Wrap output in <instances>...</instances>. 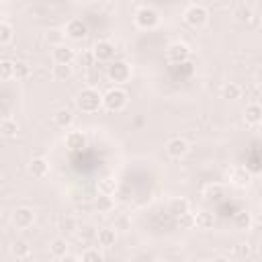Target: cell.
Masks as SVG:
<instances>
[{
	"label": "cell",
	"mask_w": 262,
	"mask_h": 262,
	"mask_svg": "<svg viewBox=\"0 0 262 262\" xmlns=\"http://www.w3.org/2000/svg\"><path fill=\"white\" fill-rule=\"evenodd\" d=\"M76 106H78V111H82V113H86V115H94V113H98L100 108H104V98H102V94L98 92V88L86 86V88H82V90L76 94Z\"/></svg>",
	"instance_id": "cell-1"
},
{
	"label": "cell",
	"mask_w": 262,
	"mask_h": 262,
	"mask_svg": "<svg viewBox=\"0 0 262 262\" xmlns=\"http://www.w3.org/2000/svg\"><path fill=\"white\" fill-rule=\"evenodd\" d=\"M102 98H104V108H106L108 113H121V111L127 106V102H129V94H127L121 86L108 88V90L102 94Z\"/></svg>",
	"instance_id": "cell-2"
},
{
	"label": "cell",
	"mask_w": 262,
	"mask_h": 262,
	"mask_svg": "<svg viewBox=\"0 0 262 262\" xmlns=\"http://www.w3.org/2000/svg\"><path fill=\"white\" fill-rule=\"evenodd\" d=\"M133 23L141 31H151V29H156L160 25V14L151 6H139L135 10V14H133Z\"/></svg>",
	"instance_id": "cell-3"
},
{
	"label": "cell",
	"mask_w": 262,
	"mask_h": 262,
	"mask_svg": "<svg viewBox=\"0 0 262 262\" xmlns=\"http://www.w3.org/2000/svg\"><path fill=\"white\" fill-rule=\"evenodd\" d=\"M184 23L192 29H203L207 23H209V10L207 6L203 4H190L186 10H184Z\"/></svg>",
	"instance_id": "cell-4"
},
{
	"label": "cell",
	"mask_w": 262,
	"mask_h": 262,
	"mask_svg": "<svg viewBox=\"0 0 262 262\" xmlns=\"http://www.w3.org/2000/svg\"><path fill=\"white\" fill-rule=\"evenodd\" d=\"M190 57V47L184 41H174L166 47V61L172 66H184Z\"/></svg>",
	"instance_id": "cell-5"
},
{
	"label": "cell",
	"mask_w": 262,
	"mask_h": 262,
	"mask_svg": "<svg viewBox=\"0 0 262 262\" xmlns=\"http://www.w3.org/2000/svg\"><path fill=\"white\" fill-rule=\"evenodd\" d=\"M106 76L111 82H115L117 86L121 84H127L131 80V66L127 61H121V59H115L108 63V70H106Z\"/></svg>",
	"instance_id": "cell-6"
},
{
	"label": "cell",
	"mask_w": 262,
	"mask_h": 262,
	"mask_svg": "<svg viewBox=\"0 0 262 262\" xmlns=\"http://www.w3.org/2000/svg\"><path fill=\"white\" fill-rule=\"evenodd\" d=\"M33 223H35V209L33 207L20 205L12 211V225L16 229H29V227H33Z\"/></svg>",
	"instance_id": "cell-7"
},
{
	"label": "cell",
	"mask_w": 262,
	"mask_h": 262,
	"mask_svg": "<svg viewBox=\"0 0 262 262\" xmlns=\"http://www.w3.org/2000/svg\"><path fill=\"white\" fill-rule=\"evenodd\" d=\"M188 151H190V143L180 135H174V137H170L166 141V154L172 160H182Z\"/></svg>",
	"instance_id": "cell-8"
},
{
	"label": "cell",
	"mask_w": 262,
	"mask_h": 262,
	"mask_svg": "<svg viewBox=\"0 0 262 262\" xmlns=\"http://www.w3.org/2000/svg\"><path fill=\"white\" fill-rule=\"evenodd\" d=\"M252 180H254V176H252L250 168H246V166H233L229 170V182L237 188H248L252 184Z\"/></svg>",
	"instance_id": "cell-9"
},
{
	"label": "cell",
	"mask_w": 262,
	"mask_h": 262,
	"mask_svg": "<svg viewBox=\"0 0 262 262\" xmlns=\"http://www.w3.org/2000/svg\"><path fill=\"white\" fill-rule=\"evenodd\" d=\"M66 37L72 39V41H82L86 35H88V25L82 20V18H70L66 23V29H63Z\"/></svg>",
	"instance_id": "cell-10"
},
{
	"label": "cell",
	"mask_w": 262,
	"mask_h": 262,
	"mask_svg": "<svg viewBox=\"0 0 262 262\" xmlns=\"http://www.w3.org/2000/svg\"><path fill=\"white\" fill-rule=\"evenodd\" d=\"M92 51H94L96 61H100V63H111L113 57H115V45H113L108 39H100V41H96L94 47H92Z\"/></svg>",
	"instance_id": "cell-11"
},
{
	"label": "cell",
	"mask_w": 262,
	"mask_h": 262,
	"mask_svg": "<svg viewBox=\"0 0 262 262\" xmlns=\"http://www.w3.org/2000/svg\"><path fill=\"white\" fill-rule=\"evenodd\" d=\"M63 143L70 151H82L86 145H88V137L84 131L80 129H74V131H68L66 137H63Z\"/></svg>",
	"instance_id": "cell-12"
},
{
	"label": "cell",
	"mask_w": 262,
	"mask_h": 262,
	"mask_svg": "<svg viewBox=\"0 0 262 262\" xmlns=\"http://www.w3.org/2000/svg\"><path fill=\"white\" fill-rule=\"evenodd\" d=\"M27 172H29L35 180H43L45 176H49V162H47L45 158L37 156V158H33V160L29 162Z\"/></svg>",
	"instance_id": "cell-13"
},
{
	"label": "cell",
	"mask_w": 262,
	"mask_h": 262,
	"mask_svg": "<svg viewBox=\"0 0 262 262\" xmlns=\"http://www.w3.org/2000/svg\"><path fill=\"white\" fill-rule=\"evenodd\" d=\"M76 51L70 47V45H57V47H53L51 49V59H53V63H74L76 61Z\"/></svg>",
	"instance_id": "cell-14"
},
{
	"label": "cell",
	"mask_w": 262,
	"mask_h": 262,
	"mask_svg": "<svg viewBox=\"0 0 262 262\" xmlns=\"http://www.w3.org/2000/svg\"><path fill=\"white\" fill-rule=\"evenodd\" d=\"M68 252H70V244H68V239L66 237H53L51 242H49V256L51 258H55V260H63L66 256H68Z\"/></svg>",
	"instance_id": "cell-15"
},
{
	"label": "cell",
	"mask_w": 262,
	"mask_h": 262,
	"mask_svg": "<svg viewBox=\"0 0 262 262\" xmlns=\"http://www.w3.org/2000/svg\"><path fill=\"white\" fill-rule=\"evenodd\" d=\"M8 252H10V256L14 260H27L31 256V246H29L27 239H14L10 244V248H8Z\"/></svg>",
	"instance_id": "cell-16"
},
{
	"label": "cell",
	"mask_w": 262,
	"mask_h": 262,
	"mask_svg": "<svg viewBox=\"0 0 262 262\" xmlns=\"http://www.w3.org/2000/svg\"><path fill=\"white\" fill-rule=\"evenodd\" d=\"M51 119H53V125L59 129H70L74 125V113L70 108H57Z\"/></svg>",
	"instance_id": "cell-17"
},
{
	"label": "cell",
	"mask_w": 262,
	"mask_h": 262,
	"mask_svg": "<svg viewBox=\"0 0 262 262\" xmlns=\"http://www.w3.org/2000/svg\"><path fill=\"white\" fill-rule=\"evenodd\" d=\"M188 211H190L188 199H184V196H174V199H170V203H168V213H170L172 217H180V215H184V213H188Z\"/></svg>",
	"instance_id": "cell-18"
},
{
	"label": "cell",
	"mask_w": 262,
	"mask_h": 262,
	"mask_svg": "<svg viewBox=\"0 0 262 262\" xmlns=\"http://www.w3.org/2000/svg\"><path fill=\"white\" fill-rule=\"evenodd\" d=\"M18 131H20V127H18L16 119H12V117H2V121H0V135H2V137L14 139V137L18 135Z\"/></svg>",
	"instance_id": "cell-19"
},
{
	"label": "cell",
	"mask_w": 262,
	"mask_h": 262,
	"mask_svg": "<svg viewBox=\"0 0 262 262\" xmlns=\"http://www.w3.org/2000/svg\"><path fill=\"white\" fill-rule=\"evenodd\" d=\"M96 244L100 248H113L117 244V231L113 227H102L96 231Z\"/></svg>",
	"instance_id": "cell-20"
},
{
	"label": "cell",
	"mask_w": 262,
	"mask_h": 262,
	"mask_svg": "<svg viewBox=\"0 0 262 262\" xmlns=\"http://www.w3.org/2000/svg\"><path fill=\"white\" fill-rule=\"evenodd\" d=\"M260 119H262V106L258 102L246 104V108H244V121L248 125H260Z\"/></svg>",
	"instance_id": "cell-21"
},
{
	"label": "cell",
	"mask_w": 262,
	"mask_h": 262,
	"mask_svg": "<svg viewBox=\"0 0 262 262\" xmlns=\"http://www.w3.org/2000/svg\"><path fill=\"white\" fill-rule=\"evenodd\" d=\"M203 196L207 201H221L225 196V186L219 184V182H211V184H207L203 188Z\"/></svg>",
	"instance_id": "cell-22"
},
{
	"label": "cell",
	"mask_w": 262,
	"mask_h": 262,
	"mask_svg": "<svg viewBox=\"0 0 262 262\" xmlns=\"http://www.w3.org/2000/svg\"><path fill=\"white\" fill-rule=\"evenodd\" d=\"M215 225V215L211 211H199L194 213V227L196 229H211Z\"/></svg>",
	"instance_id": "cell-23"
},
{
	"label": "cell",
	"mask_w": 262,
	"mask_h": 262,
	"mask_svg": "<svg viewBox=\"0 0 262 262\" xmlns=\"http://www.w3.org/2000/svg\"><path fill=\"white\" fill-rule=\"evenodd\" d=\"M53 78L57 82H66L74 76V66L72 63H53Z\"/></svg>",
	"instance_id": "cell-24"
},
{
	"label": "cell",
	"mask_w": 262,
	"mask_h": 262,
	"mask_svg": "<svg viewBox=\"0 0 262 262\" xmlns=\"http://www.w3.org/2000/svg\"><path fill=\"white\" fill-rule=\"evenodd\" d=\"M94 207H96L98 213H111V211L115 209V201H113L111 194L100 192V194L96 196V201H94Z\"/></svg>",
	"instance_id": "cell-25"
},
{
	"label": "cell",
	"mask_w": 262,
	"mask_h": 262,
	"mask_svg": "<svg viewBox=\"0 0 262 262\" xmlns=\"http://www.w3.org/2000/svg\"><path fill=\"white\" fill-rule=\"evenodd\" d=\"M233 227L239 231H248L252 227V215L248 211H237L233 215Z\"/></svg>",
	"instance_id": "cell-26"
},
{
	"label": "cell",
	"mask_w": 262,
	"mask_h": 262,
	"mask_svg": "<svg viewBox=\"0 0 262 262\" xmlns=\"http://www.w3.org/2000/svg\"><path fill=\"white\" fill-rule=\"evenodd\" d=\"M12 39H14V27L8 20H2L0 23V45L6 47L12 43Z\"/></svg>",
	"instance_id": "cell-27"
},
{
	"label": "cell",
	"mask_w": 262,
	"mask_h": 262,
	"mask_svg": "<svg viewBox=\"0 0 262 262\" xmlns=\"http://www.w3.org/2000/svg\"><path fill=\"white\" fill-rule=\"evenodd\" d=\"M242 86L239 84H235V82H227L223 88H221V96L225 98V100H237L239 96H242Z\"/></svg>",
	"instance_id": "cell-28"
},
{
	"label": "cell",
	"mask_w": 262,
	"mask_h": 262,
	"mask_svg": "<svg viewBox=\"0 0 262 262\" xmlns=\"http://www.w3.org/2000/svg\"><path fill=\"white\" fill-rule=\"evenodd\" d=\"M63 37H66V33L59 31V29H49V31L45 33V41H47V45H49L51 49L57 47V45H63Z\"/></svg>",
	"instance_id": "cell-29"
},
{
	"label": "cell",
	"mask_w": 262,
	"mask_h": 262,
	"mask_svg": "<svg viewBox=\"0 0 262 262\" xmlns=\"http://www.w3.org/2000/svg\"><path fill=\"white\" fill-rule=\"evenodd\" d=\"M76 63L82 66V68H92L96 63V57H94V51L92 49H86V51H80L76 55Z\"/></svg>",
	"instance_id": "cell-30"
},
{
	"label": "cell",
	"mask_w": 262,
	"mask_h": 262,
	"mask_svg": "<svg viewBox=\"0 0 262 262\" xmlns=\"http://www.w3.org/2000/svg\"><path fill=\"white\" fill-rule=\"evenodd\" d=\"M14 78V61L10 59H2L0 61V80L2 82H8Z\"/></svg>",
	"instance_id": "cell-31"
},
{
	"label": "cell",
	"mask_w": 262,
	"mask_h": 262,
	"mask_svg": "<svg viewBox=\"0 0 262 262\" xmlns=\"http://www.w3.org/2000/svg\"><path fill=\"white\" fill-rule=\"evenodd\" d=\"M31 76V66L23 59L14 61V80H27Z\"/></svg>",
	"instance_id": "cell-32"
},
{
	"label": "cell",
	"mask_w": 262,
	"mask_h": 262,
	"mask_svg": "<svg viewBox=\"0 0 262 262\" xmlns=\"http://www.w3.org/2000/svg\"><path fill=\"white\" fill-rule=\"evenodd\" d=\"M80 258H82V262H102L104 260V254L98 248H86Z\"/></svg>",
	"instance_id": "cell-33"
},
{
	"label": "cell",
	"mask_w": 262,
	"mask_h": 262,
	"mask_svg": "<svg viewBox=\"0 0 262 262\" xmlns=\"http://www.w3.org/2000/svg\"><path fill=\"white\" fill-rule=\"evenodd\" d=\"M59 229H61L63 233H74V231H78L80 227H78V221H76L72 215H66V217L59 219Z\"/></svg>",
	"instance_id": "cell-34"
},
{
	"label": "cell",
	"mask_w": 262,
	"mask_h": 262,
	"mask_svg": "<svg viewBox=\"0 0 262 262\" xmlns=\"http://www.w3.org/2000/svg\"><path fill=\"white\" fill-rule=\"evenodd\" d=\"M233 18H235V20H239V23H248V20L252 18V8H250V6H246V4L235 6V8H233Z\"/></svg>",
	"instance_id": "cell-35"
},
{
	"label": "cell",
	"mask_w": 262,
	"mask_h": 262,
	"mask_svg": "<svg viewBox=\"0 0 262 262\" xmlns=\"http://www.w3.org/2000/svg\"><path fill=\"white\" fill-rule=\"evenodd\" d=\"M115 188H117V184H115V180H113V178H102V180L98 182V192L113 194V192H115Z\"/></svg>",
	"instance_id": "cell-36"
},
{
	"label": "cell",
	"mask_w": 262,
	"mask_h": 262,
	"mask_svg": "<svg viewBox=\"0 0 262 262\" xmlns=\"http://www.w3.org/2000/svg\"><path fill=\"white\" fill-rule=\"evenodd\" d=\"M178 219V225L180 227H184V229H192L194 227V213H184V215H180V217H176Z\"/></svg>",
	"instance_id": "cell-37"
},
{
	"label": "cell",
	"mask_w": 262,
	"mask_h": 262,
	"mask_svg": "<svg viewBox=\"0 0 262 262\" xmlns=\"http://www.w3.org/2000/svg\"><path fill=\"white\" fill-rule=\"evenodd\" d=\"M237 252H239V256H250V246L248 244H239Z\"/></svg>",
	"instance_id": "cell-38"
},
{
	"label": "cell",
	"mask_w": 262,
	"mask_h": 262,
	"mask_svg": "<svg viewBox=\"0 0 262 262\" xmlns=\"http://www.w3.org/2000/svg\"><path fill=\"white\" fill-rule=\"evenodd\" d=\"M256 82H258V84L262 86V68H260V70L256 72Z\"/></svg>",
	"instance_id": "cell-39"
},
{
	"label": "cell",
	"mask_w": 262,
	"mask_h": 262,
	"mask_svg": "<svg viewBox=\"0 0 262 262\" xmlns=\"http://www.w3.org/2000/svg\"><path fill=\"white\" fill-rule=\"evenodd\" d=\"M258 256H260V258H262V242H260V244H258Z\"/></svg>",
	"instance_id": "cell-40"
},
{
	"label": "cell",
	"mask_w": 262,
	"mask_h": 262,
	"mask_svg": "<svg viewBox=\"0 0 262 262\" xmlns=\"http://www.w3.org/2000/svg\"><path fill=\"white\" fill-rule=\"evenodd\" d=\"M260 213H262V201H260Z\"/></svg>",
	"instance_id": "cell-41"
},
{
	"label": "cell",
	"mask_w": 262,
	"mask_h": 262,
	"mask_svg": "<svg viewBox=\"0 0 262 262\" xmlns=\"http://www.w3.org/2000/svg\"><path fill=\"white\" fill-rule=\"evenodd\" d=\"M260 29H262V18H260Z\"/></svg>",
	"instance_id": "cell-42"
},
{
	"label": "cell",
	"mask_w": 262,
	"mask_h": 262,
	"mask_svg": "<svg viewBox=\"0 0 262 262\" xmlns=\"http://www.w3.org/2000/svg\"><path fill=\"white\" fill-rule=\"evenodd\" d=\"M260 125H262V119H260Z\"/></svg>",
	"instance_id": "cell-43"
}]
</instances>
